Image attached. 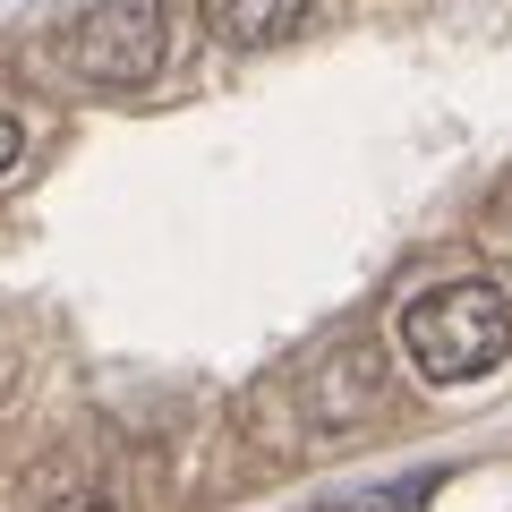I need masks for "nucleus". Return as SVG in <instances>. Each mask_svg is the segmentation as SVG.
I'll return each instance as SVG.
<instances>
[{
	"label": "nucleus",
	"mask_w": 512,
	"mask_h": 512,
	"mask_svg": "<svg viewBox=\"0 0 512 512\" xmlns=\"http://www.w3.org/2000/svg\"><path fill=\"white\" fill-rule=\"evenodd\" d=\"M316 18V0H205V26H214L231 52H274L299 26Z\"/></svg>",
	"instance_id": "nucleus-3"
},
{
	"label": "nucleus",
	"mask_w": 512,
	"mask_h": 512,
	"mask_svg": "<svg viewBox=\"0 0 512 512\" xmlns=\"http://www.w3.org/2000/svg\"><path fill=\"white\" fill-rule=\"evenodd\" d=\"M43 512H120L111 495H94V487H77V495H60V504H43Z\"/></svg>",
	"instance_id": "nucleus-6"
},
{
	"label": "nucleus",
	"mask_w": 512,
	"mask_h": 512,
	"mask_svg": "<svg viewBox=\"0 0 512 512\" xmlns=\"http://www.w3.org/2000/svg\"><path fill=\"white\" fill-rule=\"evenodd\" d=\"M18 154H26V128H18V111H0V171H18Z\"/></svg>",
	"instance_id": "nucleus-5"
},
{
	"label": "nucleus",
	"mask_w": 512,
	"mask_h": 512,
	"mask_svg": "<svg viewBox=\"0 0 512 512\" xmlns=\"http://www.w3.org/2000/svg\"><path fill=\"white\" fill-rule=\"evenodd\" d=\"M402 359L419 367L427 384H478L512 359V299L504 282L487 274H461L436 282L402 308Z\"/></svg>",
	"instance_id": "nucleus-1"
},
{
	"label": "nucleus",
	"mask_w": 512,
	"mask_h": 512,
	"mask_svg": "<svg viewBox=\"0 0 512 512\" xmlns=\"http://www.w3.org/2000/svg\"><path fill=\"white\" fill-rule=\"evenodd\" d=\"M171 52L163 0H60L52 9V60L94 94H137Z\"/></svg>",
	"instance_id": "nucleus-2"
},
{
	"label": "nucleus",
	"mask_w": 512,
	"mask_h": 512,
	"mask_svg": "<svg viewBox=\"0 0 512 512\" xmlns=\"http://www.w3.org/2000/svg\"><path fill=\"white\" fill-rule=\"evenodd\" d=\"M436 487H444V470H419V478H384V487H342V495H325L316 512H427Z\"/></svg>",
	"instance_id": "nucleus-4"
}]
</instances>
